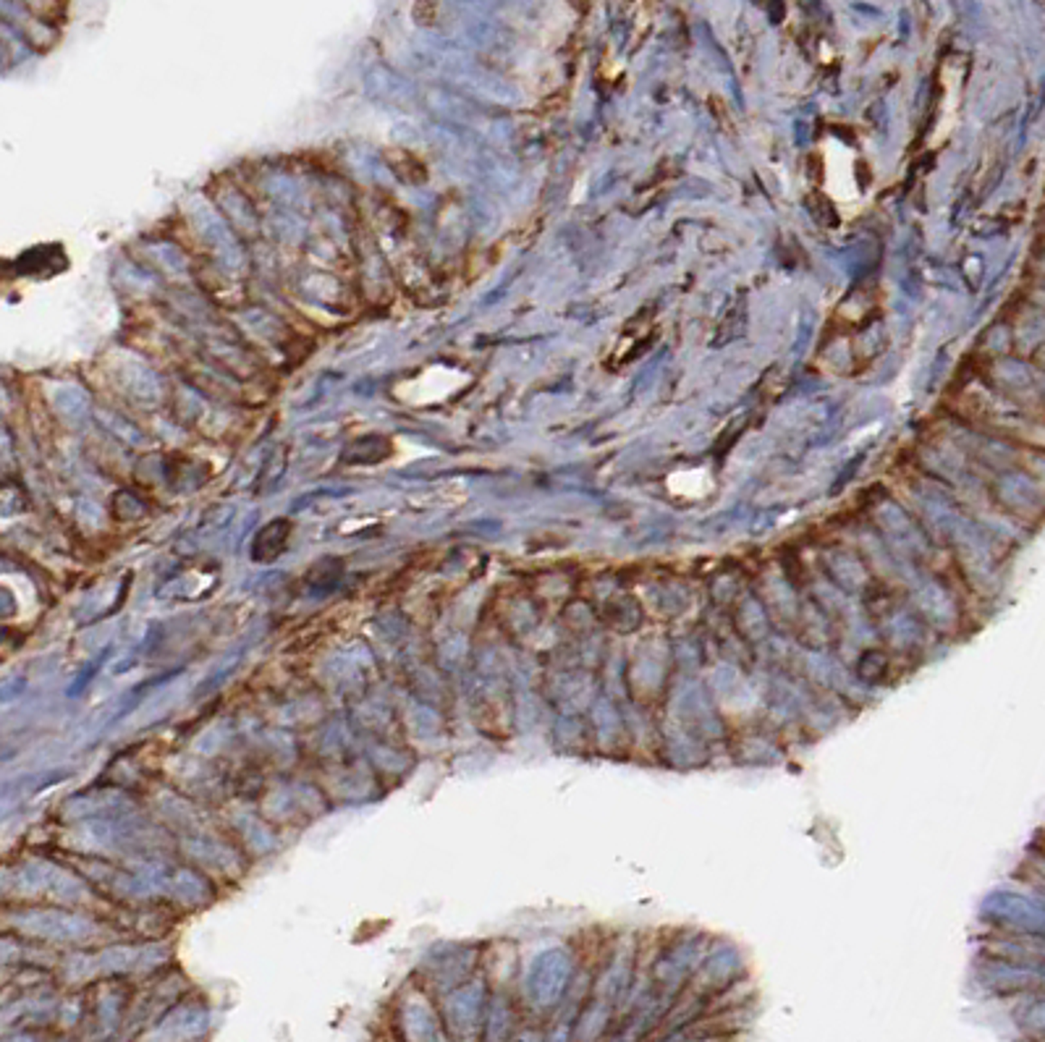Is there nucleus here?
Returning <instances> with one entry per match:
<instances>
[{
    "label": "nucleus",
    "instance_id": "nucleus-1",
    "mask_svg": "<svg viewBox=\"0 0 1045 1042\" xmlns=\"http://www.w3.org/2000/svg\"><path fill=\"white\" fill-rule=\"evenodd\" d=\"M820 155H823V191L838 208L857 205L863 200L857 173H854L857 153L836 136H826L820 142Z\"/></svg>",
    "mask_w": 1045,
    "mask_h": 1042
},
{
    "label": "nucleus",
    "instance_id": "nucleus-2",
    "mask_svg": "<svg viewBox=\"0 0 1045 1042\" xmlns=\"http://www.w3.org/2000/svg\"><path fill=\"white\" fill-rule=\"evenodd\" d=\"M943 84H946V103H943V118L938 124V131L933 134V144L943 142L951 129H954V121H956V110H959V87H962V66L954 63V66H946L943 69Z\"/></svg>",
    "mask_w": 1045,
    "mask_h": 1042
},
{
    "label": "nucleus",
    "instance_id": "nucleus-3",
    "mask_svg": "<svg viewBox=\"0 0 1045 1042\" xmlns=\"http://www.w3.org/2000/svg\"><path fill=\"white\" fill-rule=\"evenodd\" d=\"M666 488L679 498H705L715 488V482L707 470H684L668 474Z\"/></svg>",
    "mask_w": 1045,
    "mask_h": 1042
}]
</instances>
